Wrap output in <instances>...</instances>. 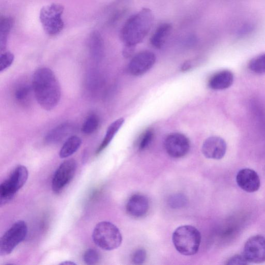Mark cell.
Returning <instances> with one entry per match:
<instances>
[{"mask_svg": "<svg viewBox=\"0 0 265 265\" xmlns=\"http://www.w3.org/2000/svg\"><path fill=\"white\" fill-rule=\"evenodd\" d=\"M32 85L35 98L44 109L51 110L60 103L62 97L61 84L50 69L37 70L33 76Z\"/></svg>", "mask_w": 265, "mask_h": 265, "instance_id": "6da1fadb", "label": "cell"}, {"mask_svg": "<svg viewBox=\"0 0 265 265\" xmlns=\"http://www.w3.org/2000/svg\"><path fill=\"white\" fill-rule=\"evenodd\" d=\"M154 20L152 11L146 8L130 17L121 32V38L126 47L134 48L141 43L150 32Z\"/></svg>", "mask_w": 265, "mask_h": 265, "instance_id": "7a4b0ae2", "label": "cell"}, {"mask_svg": "<svg viewBox=\"0 0 265 265\" xmlns=\"http://www.w3.org/2000/svg\"><path fill=\"white\" fill-rule=\"evenodd\" d=\"M172 240L175 249L179 253L185 256H191L198 252L201 237L195 227L183 225L174 231Z\"/></svg>", "mask_w": 265, "mask_h": 265, "instance_id": "3957f363", "label": "cell"}, {"mask_svg": "<svg viewBox=\"0 0 265 265\" xmlns=\"http://www.w3.org/2000/svg\"><path fill=\"white\" fill-rule=\"evenodd\" d=\"M93 239L97 246L106 251L119 248L123 242L122 234L119 228L107 221L101 222L96 226Z\"/></svg>", "mask_w": 265, "mask_h": 265, "instance_id": "277c9868", "label": "cell"}, {"mask_svg": "<svg viewBox=\"0 0 265 265\" xmlns=\"http://www.w3.org/2000/svg\"><path fill=\"white\" fill-rule=\"evenodd\" d=\"M28 178V171L23 165H18L12 171L9 178L0 185V205L10 202L16 193L22 188Z\"/></svg>", "mask_w": 265, "mask_h": 265, "instance_id": "5b68a950", "label": "cell"}, {"mask_svg": "<svg viewBox=\"0 0 265 265\" xmlns=\"http://www.w3.org/2000/svg\"><path fill=\"white\" fill-rule=\"evenodd\" d=\"M64 7L60 4H53L42 8L40 19L45 33L50 36L60 34L65 26L62 15Z\"/></svg>", "mask_w": 265, "mask_h": 265, "instance_id": "8992f818", "label": "cell"}, {"mask_svg": "<svg viewBox=\"0 0 265 265\" xmlns=\"http://www.w3.org/2000/svg\"><path fill=\"white\" fill-rule=\"evenodd\" d=\"M27 227L23 221L15 222L0 240V256L10 254L15 248L26 238Z\"/></svg>", "mask_w": 265, "mask_h": 265, "instance_id": "52a82bcc", "label": "cell"}, {"mask_svg": "<svg viewBox=\"0 0 265 265\" xmlns=\"http://www.w3.org/2000/svg\"><path fill=\"white\" fill-rule=\"evenodd\" d=\"M77 169L75 160L64 161L55 171L52 181V189L56 194L60 193L73 179Z\"/></svg>", "mask_w": 265, "mask_h": 265, "instance_id": "ba28073f", "label": "cell"}, {"mask_svg": "<svg viewBox=\"0 0 265 265\" xmlns=\"http://www.w3.org/2000/svg\"><path fill=\"white\" fill-rule=\"evenodd\" d=\"M164 146L166 153L170 157L179 159L188 154L190 149V142L184 134L173 133L166 137Z\"/></svg>", "mask_w": 265, "mask_h": 265, "instance_id": "9c48e42d", "label": "cell"}, {"mask_svg": "<svg viewBox=\"0 0 265 265\" xmlns=\"http://www.w3.org/2000/svg\"><path fill=\"white\" fill-rule=\"evenodd\" d=\"M243 254L249 263L265 262V238L260 235L250 238L245 245Z\"/></svg>", "mask_w": 265, "mask_h": 265, "instance_id": "30bf717a", "label": "cell"}, {"mask_svg": "<svg viewBox=\"0 0 265 265\" xmlns=\"http://www.w3.org/2000/svg\"><path fill=\"white\" fill-rule=\"evenodd\" d=\"M156 56L150 51H141L136 54L129 63V73L135 76L143 75L149 72L155 65Z\"/></svg>", "mask_w": 265, "mask_h": 265, "instance_id": "8fae6325", "label": "cell"}, {"mask_svg": "<svg viewBox=\"0 0 265 265\" xmlns=\"http://www.w3.org/2000/svg\"><path fill=\"white\" fill-rule=\"evenodd\" d=\"M201 150L202 154L206 158L220 160L224 157L226 153V142L220 137L212 136L204 140Z\"/></svg>", "mask_w": 265, "mask_h": 265, "instance_id": "7c38bea8", "label": "cell"}, {"mask_svg": "<svg viewBox=\"0 0 265 265\" xmlns=\"http://www.w3.org/2000/svg\"><path fill=\"white\" fill-rule=\"evenodd\" d=\"M239 186L248 193L257 191L260 187V181L257 172L249 168L241 169L237 175Z\"/></svg>", "mask_w": 265, "mask_h": 265, "instance_id": "4fadbf2b", "label": "cell"}, {"mask_svg": "<svg viewBox=\"0 0 265 265\" xmlns=\"http://www.w3.org/2000/svg\"><path fill=\"white\" fill-rule=\"evenodd\" d=\"M150 203L148 198L140 194H135L128 200L126 205L127 213L134 218H141L148 213Z\"/></svg>", "mask_w": 265, "mask_h": 265, "instance_id": "5bb4252c", "label": "cell"}, {"mask_svg": "<svg viewBox=\"0 0 265 265\" xmlns=\"http://www.w3.org/2000/svg\"><path fill=\"white\" fill-rule=\"evenodd\" d=\"M234 77L229 70H223L213 75L209 81V85L214 91H223L227 89L233 83Z\"/></svg>", "mask_w": 265, "mask_h": 265, "instance_id": "9a60e30c", "label": "cell"}, {"mask_svg": "<svg viewBox=\"0 0 265 265\" xmlns=\"http://www.w3.org/2000/svg\"><path fill=\"white\" fill-rule=\"evenodd\" d=\"M73 126L69 123H65L53 128L45 137V142L53 144L60 142L73 132Z\"/></svg>", "mask_w": 265, "mask_h": 265, "instance_id": "2e32d148", "label": "cell"}, {"mask_svg": "<svg viewBox=\"0 0 265 265\" xmlns=\"http://www.w3.org/2000/svg\"><path fill=\"white\" fill-rule=\"evenodd\" d=\"M171 30V24L164 23L161 24L151 39L152 45L157 49L161 48L170 35Z\"/></svg>", "mask_w": 265, "mask_h": 265, "instance_id": "e0dca14e", "label": "cell"}, {"mask_svg": "<svg viewBox=\"0 0 265 265\" xmlns=\"http://www.w3.org/2000/svg\"><path fill=\"white\" fill-rule=\"evenodd\" d=\"M125 123L124 119L117 120L112 123L107 129L105 136L97 151V155L100 154L110 143L115 134L119 131Z\"/></svg>", "mask_w": 265, "mask_h": 265, "instance_id": "ac0fdd59", "label": "cell"}, {"mask_svg": "<svg viewBox=\"0 0 265 265\" xmlns=\"http://www.w3.org/2000/svg\"><path fill=\"white\" fill-rule=\"evenodd\" d=\"M81 143V139L79 137H70L62 146L60 153V157L65 159L71 156L79 150Z\"/></svg>", "mask_w": 265, "mask_h": 265, "instance_id": "d6986e66", "label": "cell"}, {"mask_svg": "<svg viewBox=\"0 0 265 265\" xmlns=\"http://www.w3.org/2000/svg\"><path fill=\"white\" fill-rule=\"evenodd\" d=\"M14 23V19L11 17L3 18L0 22V49L2 52L6 49L8 36Z\"/></svg>", "mask_w": 265, "mask_h": 265, "instance_id": "ffe728a7", "label": "cell"}, {"mask_svg": "<svg viewBox=\"0 0 265 265\" xmlns=\"http://www.w3.org/2000/svg\"><path fill=\"white\" fill-rule=\"evenodd\" d=\"M91 52L96 60H99L102 57L104 52L103 40L98 32L93 33L90 41Z\"/></svg>", "mask_w": 265, "mask_h": 265, "instance_id": "44dd1931", "label": "cell"}, {"mask_svg": "<svg viewBox=\"0 0 265 265\" xmlns=\"http://www.w3.org/2000/svg\"><path fill=\"white\" fill-rule=\"evenodd\" d=\"M100 124L97 115L92 114L88 115L84 121L81 128L82 132L85 134H92L98 128Z\"/></svg>", "mask_w": 265, "mask_h": 265, "instance_id": "7402d4cb", "label": "cell"}, {"mask_svg": "<svg viewBox=\"0 0 265 265\" xmlns=\"http://www.w3.org/2000/svg\"><path fill=\"white\" fill-rule=\"evenodd\" d=\"M248 68L255 73L264 74L265 53L253 58L249 63Z\"/></svg>", "mask_w": 265, "mask_h": 265, "instance_id": "603a6c76", "label": "cell"}, {"mask_svg": "<svg viewBox=\"0 0 265 265\" xmlns=\"http://www.w3.org/2000/svg\"><path fill=\"white\" fill-rule=\"evenodd\" d=\"M32 92H33V85L26 84L21 85L16 91L15 99L20 103H24L30 97Z\"/></svg>", "mask_w": 265, "mask_h": 265, "instance_id": "cb8c5ba5", "label": "cell"}, {"mask_svg": "<svg viewBox=\"0 0 265 265\" xmlns=\"http://www.w3.org/2000/svg\"><path fill=\"white\" fill-rule=\"evenodd\" d=\"M154 137V131L153 129L146 130L141 136L138 142V149L143 151L148 147Z\"/></svg>", "mask_w": 265, "mask_h": 265, "instance_id": "d4e9b609", "label": "cell"}, {"mask_svg": "<svg viewBox=\"0 0 265 265\" xmlns=\"http://www.w3.org/2000/svg\"><path fill=\"white\" fill-rule=\"evenodd\" d=\"M15 56L11 52H6L0 57V72H3L10 68L13 64Z\"/></svg>", "mask_w": 265, "mask_h": 265, "instance_id": "484cf974", "label": "cell"}, {"mask_svg": "<svg viewBox=\"0 0 265 265\" xmlns=\"http://www.w3.org/2000/svg\"><path fill=\"white\" fill-rule=\"evenodd\" d=\"M83 259L87 264H95L99 261L100 255L97 250L90 249L84 252Z\"/></svg>", "mask_w": 265, "mask_h": 265, "instance_id": "4316f807", "label": "cell"}, {"mask_svg": "<svg viewBox=\"0 0 265 265\" xmlns=\"http://www.w3.org/2000/svg\"><path fill=\"white\" fill-rule=\"evenodd\" d=\"M169 203L172 208L180 209L184 207L187 203V199L183 195H176L171 196L169 199Z\"/></svg>", "mask_w": 265, "mask_h": 265, "instance_id": "83f0119b", "label": "cell"}, {"mask_svg": "<svg viewBox=\"0 0 265 265\" xmlns=\"http://www.w3.org/2000/svg\"><path fill=\"white\" fill-rule=\"evenodd\" d=\"M249 263L246 260L243 254L235 255L227 260L226 264H247Z\"/></svg>", "mask_w": 265, "mask_h": 265, "instance_id": "f1b7e54d", "label": "cell"}, {"mask_svg": "<svg viewBox=\"0 0 265 265\" xmlns=\"http://www.w3.org/2000/svg\"><path fill=\"white\" fill-rule=\"evenodd\" d=\"M146 258V252L143 249H138L132 256V261L135 264L142 263Z\"/></svg>", "mask_w": 265, "mask_h": 265, "instance_id": "f546056e", "label": "cell"}, {"mask_svg": "<svg viewBox=\"0 0 265 265\" xmlns=\"http://www.w3.org/2000/svg\"><path fill=\"white\" fill-rule=\"evenodd\" d=\"M192 67V64L191 62H186L184 64L182 68L183 71H186L190 69Z\"/></svg>", "mask_w": 265, "mask_h": 265, "instance_id": "4dcf8cb0", "label": "cell"}, {"mask_svg": "<svg viewBox=\"0 0 265 265\" xmlns=\"http://www.w3.org/2000/svg\"><path fill=\"white\" fill-rule=\"evenodd\" d=\"M60 264H65V265H75L76 263L72 261H65L63 262L60 263Z\"/></svg>", "mask_w": 265, "mask_h": 265, "instance_id": "1f68e13d", "label": "cell"}]
</instances>
